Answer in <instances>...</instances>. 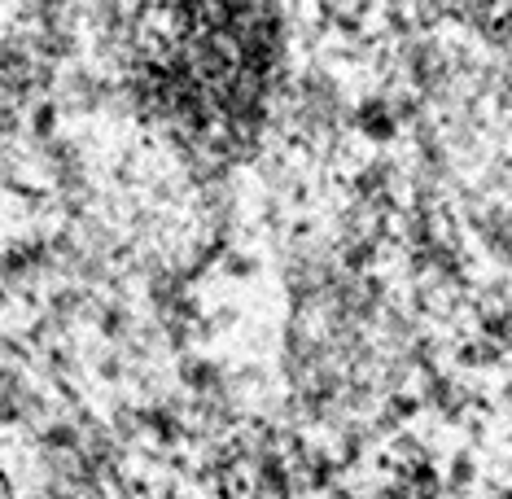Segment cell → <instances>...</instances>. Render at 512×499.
<instances>
[{
    "mask_svg": "<svg viewBox=\"0 0 512 499\" xmlns=\"http://www.w3.org/2000/svg\"><path fill=\"white\" fill-rule=\"evenodd\" d=\"M285 18L272 5L158 9L127 44L136 114L193 162H237L267 132L285 79Z\"/></svg>",
    "mask_w": 512,
    "mask_h": 499,
    "instance_id": "cell-1",
    "label": "cell"
}]
</instances>
